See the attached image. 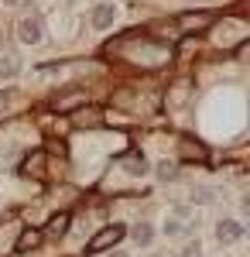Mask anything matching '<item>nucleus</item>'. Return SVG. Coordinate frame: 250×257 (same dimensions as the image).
<instances>
[{
  "label": "nucleus",
  "instance_id": "5",
  "mask_svg": "<svg viewBox=\"0 0 250 257\" xmlns=\"http://www.w3.org/2000/svg\"><path fill=\"white\" fill-rule=\"evenodd\" d=\"M178 24H182L185 31H202V28H209V24H212V14H209V11H202V14H192V11H189V14L178 18Z\"/></svg>",
  "mask_w": 250,
  "mask_h": 257
},
{
  "label": "nucleus",
  "instance_id": "4",
  "mask_svg": "<svg viewBox=\"0 0 250 257\" xmlns=\"http://www.w3.org/2000/svg\"><path fill=\"white\" fill-rule=\"evenodd\" d=\"M216 237L219 243H233V240L243 237V223H236V219H223L219 226H216Z\"/></svg>",
  "mask_w": 250,
  "mask_h": 257
},
{
  "label": "nucleus",
  "instance_id": "20",
  "mask_svg": "<svg viewBox=\"0 0 250 257\" xmlns=\"http://www.w3.org/2000/svg\"><path fill=\"white\" fill-rule=\"evenodd\" d=\"M7 4H11V0H7Z\"/></svg>",
  "mask_w": 250,
  "mask_h": 257
},
{
  "label": "nucleus",
  "instance_id": "12",
  "mask_svg": "<svg viewBox=\"0 0 250 257\" xmlns=\"http://www.w3.org/2000/svg\"><path fill=\"white\" fill-rule=\"evenodd\" d=\"M18 72H21V62L14 59V55H4V59H0V79H14Z\"/></svg>",
  "mask_w": 250,
  "mask_h": 257
},
{
  "label": "nucleus",
  "instance_id": "18",
  "mask_svg": "<svg viewBox=\"0 0 250 257\" xmlns=\"http://www.w3.org/2000/svg\"><path fill=\"white\" fill-rule=\"evenodd\" d=\"M182 257H199V243H195V247H189V250H185Z\"/></svg>",
  "mask_w": 250,
  "mask_h": 257
},
{
  "label": "nucleus",
  "instance_id": "8",
  "mask_svg": "<svg viewBox=\"0 0 250 257\" xmlns=\"http://www.w3.org/2000/svg\"><path fill=\"white\" fill-rule=\"evenodd\" d=\"M123 168H127L131 175H144V172H148V161H144L141 151H131V155L123 158Z\"/></svg>",
  "mask_w": 250,
  "mask_h": 257
},
{
  "label": "nucleus",
  "instance_id": "9",
  "mask_svg": "<svg viewBox=\"0 0 250 257\" xmlns=\"http://www.w3.org/2000/svg\"><path fill=\"white\" fill-rule=\"evenodd\" d=\"M24 172L35 175V178H45V151H35L31 158L24 161Z\"/></svg>",
  "mask_w": 250,
  "mask_h": 257
},
{
  "label": "nucleus",
  "instance_id": "13",
  "mask_svg": "<svg viewBox=\"0 0 250 257\" xmlns=\"http://www.w3.org/2000/svg\"><path fill=\"white\" fill-rule=\"evenodd\" d=\"M134 240H137V243H144V247H148V243L154 240V230L148 226V223H141V226H134Z\"/></svg>",
  "mask_w": 250,
  "mask_h": 257
},
{
  "label": "nucleus",
  "instance_id": "1",
  "mask_svg": "<svg viewBox=\"0 0 250 257\" xmlns=\"http://www.w3.org/2000/svg\"><path fill=\"white\" fill-rule=\"evenodd\" d=\"M131 45H137L134 35H127ZM127 62H137V65H144V69H158V65H165V62H172V45H165V41H154V38H141L137 48L127 52Z\"/></svg>",
  "mask_w": 250,
  "mask_h": 257
},
{
  "label": "nucleus",
  "instance_id": "3",
  "mask_svg": "<svg viewBox=\"0 0 250 257\" xmlns=\"http://www.w3.org/2000/svg\"><path fill=\"white\" fill-rule=\"evenodd\" d=\"M18 28H21L18 35H21V41H24V45H38V41H41V21L38 18H24Z\"/></svg>",
  "mask_w": 250,
  "mask_h": 257
},
{
  "label": "nucleus",
  "instance_id": "15",
  "mask_svg": "<svg viewBox=\"0 0 250 257\" xmlns=\"http://www.w3.org/2000/svg\"><path fill=\"white\" fill-rule=\"evenodd\" d=\"M182 155H185V158H206V148H202V144H189V141H182Z\"/></svg>",
  "mask_w": 250,
  "mask_h": 257
},
{
  "label": "nucleus",
  "instance_id": "14",
  "mask_svg": "<svg viewBox=\"0 0 250 257\" xmlns=\"http://www.w3.org/2000/svg\"><path fill=\"white\" fill-rule=\"evenodd\" d=\"M82 103H86V93H76V96H62V99H55L58 110H69V106H82Z\"/></svg>",
  "mask_w": 250,
  "mask_h": 257
},
{
  "label": "nucleus",
  "instance_id": "11",
  "mask_svg": "<svg viewBox=\"0 0 250 257\" xmlns=\"http://www.w3.org/2000/svg\"><path fill=\"white\" fill-rule=\"evenodd\" d=\"M76 123L79 127H99L103 123V113L99 110H76Z\"/></svg>",
  "mask_w": 250,
  "mask_h": 257
},
{
  "label": "nucleus",
  "instance_id": "19",
  "mask_svg": "<svg viewBox=\"0 0 250 257\" xmlns=\"http://www.w3.org/2000/svg\"><path fill=\"white\" fill-rule=\"evenodd\" d=\"M110 257H127V254H123V250H116V254H110Z\"/></svg>",
  "mask_w": 250,
  "mask_h": 257
},
{
  "label": "nucleus",
  "instance_id": "17",
  "mask_svg": "<svg viewBox=\"0 0 250 257\" xmlns=\"http://www.w3.org/2000/svg\"><path fill=\"white\" fill-rule=\"evenodd\" d=\"M158 175L165 178V182H172V178H178V168L168 165V161H161V165H158Z\"/></svg>",
  "mask_w": 250,
  "mask_h": 257
},
{
  "label": "nucleus",
  "instance_id": "10",
  "mask_svg": "<svg viewBox=\"0 0 250 257\" xmlns=\"http://www.w3.org/2000/svg\"><path fill=\"white\" fill-rule=\"evenodd\" d=\"M65 230H69V213H55L48 219V226H45V233H52V237H62Z\"/></svg>",
  "mask_w": 250,
  "mask_h": 257
},
{
  "label": "nucleus",
  "instance_id": "2",
  "mask_svg": "<svg viewBox=\"0 0 250 257\" xmlns=\"http://www.w3.org/2000/svg\"><path fill=\"white\" fill-rule=\"evenodd\" d=\"M123 233H127V230H123L120 223H113V226H103L96 237L86 243V254H103L106 247H113L116 240H123Z\"/></svg>",
  "mask_w": 250,
  "mask_h": 257
},
{
  "label": "nucleus",
  "instance_id": "16",
  "mask_svg": "<svg viewBox=\"0 0 250 257\" xmlns=\"http://www.w3.org/2000/svg\"><path fill=\"white\" fill-rule=\"evenodd\" d=\"M165 230H168L172 237H178V233H192V226H189V223H182V219H172V223H168Z\"/></svg>",
  "mask_w": 250,
  "mask_h": 257
},
{
  "label": "nucleus",
  "instance_id": "6",
  "mask_svg": "<svg viewBox=\"0 0 250 257\" xmlns=\"http://www.w3.org/2000/svg\"><path fill=\"white\" fill-rule=\"evenodd\" d=\"M41 247V230H24L18 240V250L21 254H31V250H38Z\"/></svg>",
  "mask_w": 250,
  "mask_h": 257
},
{
  "label": "nucleus",
  "instance_id": "7",
  "mask_svg": "<svg viewBox=\"0 0 250 257\" xmlns=\"http://www.w3.org/2000/svg\"><path fill=\"white\" fill-rule=\"evenodd\" d=\"M113 18H116V7H113V4H99L96 14H93V24H96V28H110Z\"/></svg>",
  "mask_w": 250,
  "mask_h": 257
}]
</instances>
